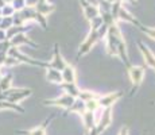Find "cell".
<instances>
[{"mask_svg": "<svg viewBox=\"0 0 155 135\" xmlns=\"http://www.w3.org/2000/svg\"><path fill=\"white\" fill-rule=\"evenodd\" d=\"M105 41H107V52H108L109 56H117L119 45H120L121 41H124V38H123V35H121V31L119 30L116 23L109 27L108 34H107V37H105Z\"/></svg>", "mask_w": 155, "mask_h": 135, "instance_id": "obj_1", "label": "cell"}, {"mask_svg": "<svg viewBox=\"0 0 155 135\" xmlns=\"http://www.w3.org/2000/svg\"><path fill=\"white\" fill-rule=\"evenodd\" d=\"M31 93H32V91L30 88H23V89L11 88V89H8V91L0 93V101L5 100V101H10V103L16 104V103H19V101L25 100L26 97H28Z\"/></svg>", "mask_w": 155, "mask_h": 135, "instance_id": "obj_2", "label": "cell"}, {"mask_svg": "<svg viewBox=\"0 0 155 135\" xmlns=\"http://www.w3.org/2000/svg\"><path fill=\"white\" fill-rule=\"evenodd\" d=\"M127 70H128V76H130L131 83H132L130 96H134L135 95V92L138 91V88L140 86L142 81H143V76H144V66H134V65H131Z\"/></svg>", "mask_w": 155, "mask_h": 135, "instance_id": "obj_3", "label": "cell"}, {"mask_svg": "<svg viewBox=\"0 0 155 135\" xmlns=\"http://www.w3.org/2000/svg\"><path fill=\"white\" fill-rule=\"evenodd\" d=\"M8 56L15 57L16 59H19L20 62H25V64H30L32 66H39V68H45V69H49L50 68V62H45V61H38V59L34 58H30L26 54H23L22 52H19V49H16L15 46H12L8 52Z\"/></svg>", "mask_w": 155, "mask_h": 135, "instance_id": "obj_4", "label": "cell"}, {"mask_svg": "<svg viewBox=\"0 0 155 135\" xmlns=\"http://www.w3.org/2000/svg\"><path fill=\"white\" fill-rule=\"evenodd\" d=\"M97 41H100V37H99L97 30H91L88 38H86V39L80 45V49H78V52H77V59H78L81 56H85L86 53L91 52V49L93 47V45L96 43Z\"/></svg>", "mask_w": 155, "mask_h": 135, "instance_id": "obj_5", "label": "cell"}, {"mask_svg": "<svg viewBox=\"0 0 155 135\" xmlns=\"http://www.w3.org/2000/svg\"><path fill=\"white\" fill-rule=\"evenodd\" d=\"M74 100H76V99H74L73 96L65 93L64 96H61V97H58V99H53V100H43V104L45 106L62 107V108H65V110H68V108H70L71 106H73Z\"/></svg>", "mask_w": 155, "mask_h": 135, "instance_id": "obj_6", "label": "cell"}, {"mask_svg": "<svg viewBox=\"0 0 155 135\" xmlns=\"http://www.w3.org/2000/svg\"><path fill=\"white\" fill-rule=\"evenodd\" d=\"M123 96H124L123 91H117V92H113V93H108L105 96H100L99 104H100V107H103V108H109V107H112L117 100H120Z\"/></svg>", "mask_w": 155, "mask_h": 135, "instance_id": "obj_7", "label": "cell"}, {"mask_svg": "<svg viewBox=\"0 0 155 135\" xmlns=\"http://www.w3.org/2000/svg\"><path fill=\"white\" fill-rule=\"evenodd\" d=\"M112 123V107L109 108H104V112H103V116H101V119L99 120V123L96 124V130L97 133L101 134L103 131H105L107 128L109 127V124Z\"/></svg>", "mask_w": 155, "mask_h": 135, "instance_id": "obj_8", "label": "cell"}, {"mask_svg": "<svg viewBox=\"0 0 155 135\" xmlns=\"http://www.w3.org/2000/svg\"><path fill=\"white\" fill-rule=\"evenodd\" d=\"M66 62H65V59L62 58L61 53H59V46L58 43L54 45V57H53V61L50 62V68L53 69H57V70H64L65 66H66Z\"/></svg>", "mask_w": 155, "mask_h": 135, "instance_id": "obj_9", "label": "cell"}, {"mask_svg": "<svg viewBox=\"0 0 155 135\" xmlns=\"http://www.w3.org/2000/svg\"><path fill=\"white\" fill-rule=\"evenodd\" d=\"M54 116L55 115H53L51 118H47L46 120H45L42 124L39 126V127H35V128H32V130H28V131H26V130H18L16 134H20V135H46V127H47V124H49V123L53 120V118H54Z\"/></svg>", "mask_w": 155, "mask_h": 135, "instance_id": "obj_10", "label": "cell"}, {"mask_svg": "<svg viewBox=\"0 0 155 135\" xmlns=\"http://www.w3.org/2000/svg\"><path fill=\"white\" fill-rule=\"evenodd\" d=\"M138 46H139V50H140L143 58H144V62H146V64H147L150 68H153L154 70H155V56H154L153 53H151V50L148 49V47L146 46L143 42H139Z\"/></svg>", "mask_w": 155, "mask_h": 135, "instance_id": "obj_11", "label": "cell"}, {"mask_svg": "<svg viewBox=\"0 0 155 135\" xmlns=\"http://www.w3.org/2000/svg\"><path fill=\"white\" fill-rule=\"evenodd\" d=\"M117 20H126V22H130V23H132V25H135L136 27H139V29H140V27L143 26L142 23L139 22V20L136 19L135 16H132V15H131L130 12H128V11H127L126 8L123 7V5H121V7H120V10H119Z\"/></svg>", "mask_w": 155, "mask_h": 135, "instance_id": "obj_12", "label": "cell"}, {"mask_svg": "<svg viewBox=\"0 0 155 135\" xmlns=\"http://www.w3.org/2000/svg\"><path fill=\"white\" fill-rule=\"evenodd\" d=\"M10 41H11V45L15 47L19 46V45H28V46H32V47H38V43L32 42L26 34H18L14 38H11Z\"/></svg>", "mask_w": 155, "mask_h": 135, "instance_id": "obj_13", "label": "cell"}, {"mask_svg": "<svg viewBox=\"0 0 155 135\" xmlns=\"http://www.w3.org/2000/svg\"><path fill=\"white\" fill-rule=\"evenodd\" d=\"M69 112H78V113H85L86 112V107H85V101H82L81 99L77 97L76 100H74L73 106H71L70 108H68V110L64 111V116H66Z\"/></svg>", "mask_w": 155, "mask_h": 135, "instance_id": "obj_14", "label": "cell"}, {"mask_svg": "<svg viewBox=\"0 0 155 135\" xmlns=\"http://www.w3.org/2000/svg\"><path fill=\"white\" fill-rule=\"evenodd\" d=\"M35 10L46 16V15L51 14L53 11L55 10V5L54 4H50L47 0H39V2H38V4L35 5Z\"/></svg>", "mask_w": 155, "mask_h": 135, "instance_id": "obj_15", "label": "cell"}, {"mask_svg": "<svg viewBox=\"0 0 155 135\" xmlns=\"http://www.w3.org/2000/svg\"><path fill=\"white\" fill-rule=\"evenodd\" d=\"M46 79L49 80L50 83H54V84H62L64 83V79H62V72L57 70V69H53V68L47 69Z\"/></svg>", "mask_w": 155, "mask_h": 135, "instance_id": "obj_16", "label": "cell"}, {"mask_svg": "<svg viewBox=\"0 0 155 135\" xmlns=\"http://www.w3.org/2000/svg\"><path fill=\"white\" fill-rule=\"evenodd\" d=\"M59 86H61V88L65 91V93L73 96L74 99L78 97V96H80V92H81V91L78 89V86H77L76 83H62V84H59Z\"/></svg>", "mask_w": 155, "mask_h": 135, "instance_id": "obj_17", "label": "cell"}, {"mask_svg": "<svg viewBox=\"0 0 155 135\" xmlns=\"http://www.w3.org/2000/svg\"><path fill=\"white\" fill-rule=\"evenodd\" d=\"M62 79H64V83H76V70L71 65L68 64L62 70Z\"/></svg>", "mask_w": 155, "mask_h": 135, "instance_id": "obj_18", "label": "cell"}, {"mask_svg": "<svg viewBox=\"0 0 155 135\" xmlns=\"http://www.w3.org/2000/svg\"><path fill=\"white\" fill-rule=\"evenodd\" d=\"M82 119H84V124L86 131H91L96 127V122H94V115L91 111H86L85 113H82Z\"/></svg>", "mask_w": 155, "mask_h": 135, "instance_id": "obj_19", "label": "cell"}, {"mask_svg": "<svg viewBox=\"0 0 155 135\" xmlns=\"http://www.w3.org/2000/svg\"><path fill=\"white\" fill-rule=\"evenodd\" d=\"M31 29V27H28V26H12L11 29H8L7 30V38L8 39H11V38H14L15 35H18V34H25L26 31H28V30Z\"/></svg>", "mask_w": 155, "mask_h": 135, "instance_id": "obj_20", "label": "cell"}, {"mask_svg": "<svg viewBox=\"0 0 155 135\" xmlns=\"http://www.w3.org/2000/svg\"><path fill=\"white\" fill-rule=\"evenodd\" d=\"M84 15L86 16V19L91 22L93 18H96V16H99V15H100V10H99V7H97V5L91 4L88 8H85V10H84Z\"/></svg>", "mask_w": 155, "mask_h": 135, "instance_id": "obj_21", "label": "cell"}, {"mask_svg": "<svg viewBox=\"0 0 155 135\" xmlns=\"http://www.w3.org/2000/svg\"><path fill=\"white\" fill-rule=\"evenodd\" d=\"M11 83H12V74H10V73L4 74L2 77V81H0V93L11 89Z\"/></svg>", "mask_w": 155, "mask_h": 135, "instance_id": "obj_22", "label": "cell"}, {"mask_svg": "<svg viewBox=\"0 0 155 135\" xmlns=\"http://www.w3.org/2000/svg\"><path fill=\"white\" fill-rule=\"evenodd\" d=\"M3 108H10V110H14V111H18V112L23 113L25 112V108L18 106V104L15 103H10V101H5V100H2L0 101V110H3Z\"/></svg>", "mask_w": 155, "mask_h": 135, "instance_id": "obj_23", "label": "cell"}, {"mask_svg": "<svg viewBox=\"0 0 155 135\" xmlns=\"http://www.w3.org/2000/svg\"><path fill=\"white\" fill-rule=\"evenodd\" d=\"M78 99H81L82 101H85L86 103V101H89V100H99L100 96L93 93V92H91V91H81L80 92Z\"/></svg>", "mask_w": 155, "mask_h": 135, "instance_id": "obj_24", "label": "cell"}, {"mask_svg": "<svg viewBox=\"0 0 155 135\" xmlns=\"http://www.w3.org/2000/svg\"><path fill=\"white\" fill-rule=\"evenodd\" d=\"M97 7H99L100 10V14H105V12H111L112 11V3H109L108 0H99V3H97Z\"/></svg>", "mask_w": 155, "mask_h": 135, "instance_id": "obj_25", "label": "cell"}, {"mask_svg": "<svg viewBox=\"0 0 155 135\" xmlns=\"http://www.w3.org/2000/svg\"><path fill=\"white\" fill-rule=\"evenodd\" d=\"M12 26H14V19H12V16H3V20H2V23H0V29H2V30H5V31H7V30L11 29Z\"/></svg>", "mask_w": 155, "mask_h": 135, "instance_id": "obj_26", "label": "cell"}, {"mask_svg": "<svg viewBox=\"0 0 155 135\" xmlns=\"http://www.w3.org/2000/svg\"><path fill=\"white\" fill-rule=\"evenodd\" d=\"M101 15V18H103V22L104 23H105V25L107 26H109V27H111V26H113V25H115V19H113V16H112V14L111 12H105V14H100Z\"/></svg>", "mask_w": 155, "mask_h": 135, "instance_id": "obj_27", "label": "cell"}, {"mask_svg": "<svg viewBox=\"0 0 155 135\" xmlns=\"http://www.w3.org/2000/svg\"><path fill=\"white\" fill-rule=\"evenodd\" d=\"M103 18H101V15H99V16L93 18V19L91 20V26H92V30H99L101 26H103Z\"/></svg>", "mask_w": 155, "mask_h": 135, "instance_id": "obj_28", "label": "cell"}, {"mask_svg": "<svg viewBox=\"0 0 155 135\" xmlns=\"http://www.w3.org/2000/svg\"><path fill=\"white\" fill-rule=\"evenodd\" d=\"M85 107H86V111H91V112H94L97 108L100 107L99 104V100H89L85 103Z\"/></svg>", "mask_w": 155, "mask_h": 135, "instance_id": "obj_29", "label": "cell"}, {"mask_svg": "<svg viewBox=\"0 0 155 135\" xmlns=\"http://www.w3.org/2000/svg\"><path fill=\"white\" fill-rule=\"evenodd\" d=\"M15 14V8L12 7V4H5L2 10V16H12Z\"/></svg>", "mask_w": 155, "mask_h": 135, "instance_id": "obj_30", "label": "cell"}, {"mask_svg": "<svg viewBox=\"0 0 155 135\" xmlns=\"http://www.w3.org/2000/svg\"><path fill=\"white\" fill-rule=\"evenodd\" d=\"M139 30H140L142 32H144V34L147 35L148 38H151V39H155V29H153V27H146L144 25H143Z\"/></svg>", "mask_w": 155, "mask_h": 135, "instance_id": "obj_31", "label": "cell"}, {"mask_svg": "<svg viewBox=\"0 0 155 135\" xmlns=\"http://www.w3.org/2000/svg\"><path fill=\"white\" fill-rule=\"evenodd\" d=\"M11 4H12V7L15 8V11H22L23 8L27 7V5H26V0H14Z\"/></svg>", "mask_w": 155, "mask_h": 135, "instance_id": "obj_32", "label": "cell"}, {"mask_svg": "<svg viewBox=\"0 0 155 135\" xmlns=\"http://www.w3.org/2000/svg\"><path fill=\"white\" fill-rule=\"evenodd\" d=\"M11 47H12V45H11V41L10 39L0 42V53H7L8 54V52H10Z\"/></svg>", "mask_w": 155, "mask_h": 135, "instance_id": "obj_33", "label": "cell"}, {"mask_svg": "<svg viewBox=\"0 0 155 135\" xmlns=\"http://www.w3.org/2000/svg\"><path fill=\"white\" fill-rule=\"evenodd\" d=\"M20 64L19 59H16L15 57H11V56H7V58H5L4 61V65L3 66H15V65Z\"/></svg>", "mask_w": 155, "mask_h": 135, "instance_id": "obj_34", "label": "cell"}, {"mask_svg": "<svg viewBox=\"0 0 155 135\" xmlns=\"http://www.w3.org/2000/svg\"><path fill=\"white\" fill-rule=\"evenodd\" d=\"M108 30H109V26H107L105 23H103V26H101L100 29L97 30L100 39H103V38H105V37H107V34H108Z\"/></svg>", "mask_w": 155, "mask_h": 135, "instance_id": "obj_35", "label": "cell"}, {"mask_svg": "<svg viewBox=\"0 0 155 135\" xmlns=\"http://www.w3.org/2000/svg\"><path fill=\"white\" fill-rule=\"evenodd\" d=\"M8 38H7V31L5 30H2L0 29V42H3V41H7Z\"/></svg>", "mask_w": 155, "mask_h": 135, "instance_id": "obj_36", "label": "cell"}, {"mask_svg": "<svg viewBox=\"0 0 155 135\" xmlns=\"http://www.w3.org/2000/svg\"><path fill=\"white\" fill-rule=\"evenodd\" d=\"M38 2H39V0H26V5H27V7H35V5L38 4Z\"/></svg>", "mask_w": 155, "mask_h": 135, "instance_id": "obj_37", "label": "cell"}, {"mask_svg": "<svg viewBox=\"0 0 155 135\" xmlns=\"http://www.w3.org/2000/svg\"><path fill=\"white\" fill-rule=\"evenodd\" d=\"M119 135H128V127H127V126H124V127L121 128L120 133H119Z\"/></svg>", "mask_w": 155, "mask_h": 135, "instance_id": "obj_38", "label": "cell"}, {"mask_svg": "<svg viewBox=\"0 0 155 135\" xmlns=\"http://www.w3.org/2000/svg\"><path fill=\"white\" fill-rule=\"evenodd\" d=\"M4 2H5V3H7V4H11V3H12V2H14V0H4Z\"/></svg>", "mask_w": 155, "mask_h": 135, "instance_id": "obj_39", "label": "cell"}, {"mask_svg": "<svg viewBox=\"0 0 155 135\" xmlns=\"http://www.w3.org/2000/svg\"><path fill=\"white\" fill-rule=\"evenodd\" d=\"M108 2H109V3H112V4H113V3H116V2H120V0H108Z\"/></svg>", "mask_w": 155, "mask_h": 135, "instance_id": "obj_40", "label": "cell"}, {"mask_svg": "<svg viewBox=\"0 0 155 135\" xmlns=\"http://www.w3.org/2000/svg\"><path fill=\"white\" fill-rule=\"evenodd\" d=\"M2 20H3V16H0V23H2Z\"/></svg>", "mask_w": 155, "mask_h": 135, "instance_id": "obj_41", "label": "cell"}, {"mask_svg": "<svg viewBox=\"0 0 155 135\" xmlns=\"http://www.w3.org/2000/svg\"><path fill=\"white\" fill-rule=\"evenodd\" d=\"M85 135H89V131H86V133H85Z\"/></svg>", "mask_w": 155, "mask_h": 135, "instance_id": "obj_42", "label": "cell"}, {"mask_svg": "<svg viewBox=\"0 0 155 135\" xmlns=\"http://www.w3.org/2000/svg\"><path fill=\"white\" fill-rule=\"evenodd\" d=\"M2 77H3V76H2V74H0V81H2Z\"/></svg>", "mask_w": 155, "mask_h": 135, "instance_id": "obj_43", "label": "cell"}]
</instances>
